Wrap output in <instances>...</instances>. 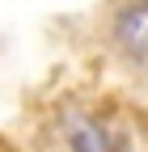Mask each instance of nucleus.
<instances>
[{
	"label": "nucleus",
	"instance_id": "nucleus-2",
	"mask_svg": "<svg viewBox=\"0 0 148 152\" xmlns=\"http://www.w3.org/2000/svg\"><path fill=\"white\" fill-rule=\"evenodd\" d=\"M64 148L68 152H119L110 127L102 118H89V114H72L64 123Z\"/></svg>",
	"mask_w": 148,
	"mask_h": 152
},
{
	"label": "nucleus",
	"instance_id": "nucleus-1",
	"mask_svg": "<svg viewBox=\"0 0 148 152\" xmlns=\"http://www.w3.org/2000/svg\"><path fill=\"white\" fill-rule=\"evenodd\" d=\"M106 42L131 68H148V0H114L106 13Z\"/></svg>",
	"mask_w": 148,
	"mask_h": 152
}]
</instances>
